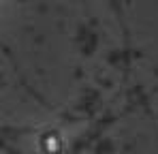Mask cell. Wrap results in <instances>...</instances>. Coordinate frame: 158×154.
Here are the masks:
<instances>
[{"label": "cell", "instance_id": "cell-1", "mask_svg": "<svg viewBox=\"0 0 158 154\" xmlns=\"http://www.w3.org/2000/svg\"><path fill=\"white\" fill-rule=\"evenodd\" d=\"M64 148V139L60 133L56 130H47L43 137H41V150L45 154H60Z\"/></svg>", "mask_w": 158, "mask_h": 154}]
</instances>
